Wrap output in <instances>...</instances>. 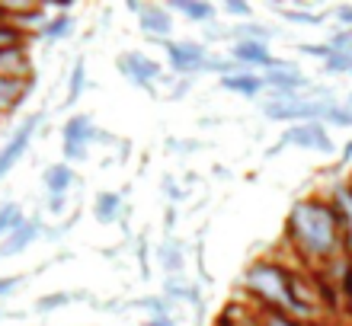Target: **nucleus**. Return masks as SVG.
I'll use <instances>...</instances> for the list:
<instances>
[{
    "label": "nucleus",
    "instance_id": "72a5a7b5",
    "mask_svg": "<svg viewBox=\"0 0 352 326\" xmlns=\"http://www.w3.org/2000/svg\"><path fill=\"white\" fill-rule=\"evenodd\" d=\"M333 19L340 23V29H352V7H349V3L333 7Z\"/></svg>",
    "mask_w": 352,
    "mask_h": 326
},
{
    "label": "nucleus",
    "instance_id": "4c0bfd02",
    "mask_svg": "<svg viewBox=\"0 0 352 326\" xmlns=\"http://www.w3.org/2000/svg\"><path fill=\"white\" fill-rule=\"evenodd\" d=\"M144 326H176V320L173 317H151Z\"/></svg>",
    "mask_w": 352,
    "mask_h": 326
},
{
    "label": "nucleus",
    "instance_id": "f3484780",
    "mask_svg": "<svg viewBox=\"0 0 352 326\" xmlns=\"http://www.w3.org/2000/svg\"><path fill=\"white\" fill-rule=\"evenodd\" d=\"M157 262H160V269L167 272V279H176V275H183V269H186L183 243H179V240H164V243L157 246Z\"/></svg>",
    "mask_w": 352,
    "mask_h": 326
},
{
    "label": "nucleus",
    "instance_id": "0eeeda50",
    "mask_svg": "<svg viewBox=\"0 0 352 326\" xmlns=\"http://www.w3.org/2000/svg\"><path fill=\"white\" fill-rule=\"evenodd\" d=\"M282 144H295V148L305 150H320V154H333L336 144L333 138L327 135V128L320 121H305V125H292L282 135Z\"/></svg>",
    "mask_w": 352,
    "mask_h": 326
},
{
    "label": "nucleus",
    "instance_id": "20e7f679",
    "mask_svg": "<svg viewBox=\"0 0 352 326\" xmlns=\"http://www.w3.org/2000/svg\"><path fill=\"white\" fill-rule=\"evenodd\" d=\"M263 84L276 96H305L307 90H311V80L298 71L295 61H285V58H276V61H272V67L263 74Z\"/></svg>",
    "mask_w": 352,
    "mask_h": 326
},
{
    "label": "nucleus",
    "instance_id": "393cba45",
    "mask_svg": "<svg viewBox=\"0 0 352 326\" xmlns=\"http://www.w3.org/2000/svg\"><path fill=\"white\" fill-rule=\"evenodd\" d=\"M282 19H288V23H298V26H320L324 23V16L320 13H311V10H298V7H278L276 10Z\"/></svg>",
    "mask_w": 352,
    "mask_h": 326
},
{
    "label": "nucleus",
    "instance_id": "7c9ffc66",
    "mask_svg": "<svg viewBox=\"0 0 352 326\" xmlns=\"http://www.w3.org/2000/svg\"><path fill=\"white\" fill-rule=\"evenodd\" d=\"M327 45L333 48V51H343V55H352V29H336L330 42Z\"/></svg>",
    "mask_w": 352,
    "mask_h": 326
},
{
    "label": "nucleus",
    "instance_id": "6e6552de",
    "mask_svg": "<svg viewBox=\"0 0 352 326\" xmlns=\"http://www.w3.org/2000/svg\"><path fill=\"white\" fill-rule=\"evenodd\" d=\"M327 202L333 205L336 221H340V231H343V250L352 253V186H349V179L333 183Z\"/></svg>",
    "mask_w": 352,
    "mask_h": 326
},
{
    "label": "nucleus",
    "instance_id": "c85d7f7f",
    "mask_svg": "<svg viewBox=\"0 0 352 326\" xmlns=\"http://www.w3.org/2000/svg\"><path fill=\"white\" fill-rule=\"evenodd\" d=\"M214 326H260V317L256 314H241V310L231 307L214 320Z\"/></svg>",
    "mask_w": 352,
    "mask_h": 326
},
{
    "label": "nucleus",
    "instance_id": "c03bdc74",
    "mask_svg": "<svg viewBox=\"0 0 352 326\" xmlns=\"http://www.w3.org/2000/svg\"><path fill=\"white\" fill-rule=\"evenodd\" d=\"M349 77H352V71H349Z\"/></svg>",
    "mask_w": 352,
    "mask_h": 326
},
{
    "label": "nucleus",
    "instance_id": "412c9836",
    "mask_svg": "<svg viewBox=\"0 0 352 326\" xmlns=\"http://www.w3.org/2000/svg\"><path fill=\"white\" fill-rule=\"evenodd\" d=\"M129 310H148L151 317H170L173 301H167L164 294H144V298L129 301Z\"/></svg>",
    "mask_w": 352,
    "mask_h": 326
},
{
    "label": "nucleus",
    "instance_id": "f8f14e48",
    "mask_svg": "<svg viewBox=\"0 0 352 326\" xmlns=\"http://www.w3.org/2000/svg\"><path fill=\"white\" fill-rule=\"evenodd\" d=\"M61 135H65V144H77V148H90V141H100L102 131L93 125L90 115H84V112H77V115H71V119L65 121V128H61Z\"/></svg>",
    "mask_w": 352,
    "mask_h": 326
},
{
    "label": "nucleus",
    "instance_id": "ea45409f",
    "mask_svg": "<svg viewBox=\"0 0 352 326\" xmlns=\"http://www.w3.org/2000/svg\"><path fill=\"white\" fill-rule=\"evenodd\" d=\"M352 160V141H346V148H343V163H349Z\"/></svg>",
    "mask_w": 352,
    "mask_h": 326
},
{
    "label": "nucleus",
    "instance_id": "7ed1b4c3",
    "mask_svg": "<svg viewBox=\"0 0 352 326\" xmlns=\"http://www.w3.org/2000/svg\"><path fill=\"white\" fill-rule=\"evenodd\" d=\"M164 45V55H167L170 67H173L176 74H202L205 71V61H208V45L205 42H189V38H167V42H160Z\"/></svg>",
    "mask_w": 352,
    "mask_h": 326
},
{
    "label": "nucleus",
    "instance_id": "79ce46f5",
    "mask_svg": "<svg viewBox=\"0 0 352 326\" xmlns=\"http://www.w3.org/2000/svg\"><path fill=\"white\" fill-rule=\"evenodd\" d=\"M349 106H352V93H349Z\"/></svg>",
    "mask_w": 352,
    "mask_h": 326
},
{
    "label": "nucleus",
    "instance_id": "9b49d317",
    "mask_svg": "<svg viewBox=\"0 0 352 326\" xmlns=\"http://www.w3.org/2000/svg\"><path fill=\"white\" fill-rule=\"evenodd\" d=\"M38 233H42V224H38L36 218H26L19 227H13V231L0 240V259H10V256H19L23 250H29V246L38 240Z\"/></svg>",
    "mask_w": 352,
    "mask_h": 326
},
{
    "label": "nucleus",
    "instance_id": "4be33fe9",
    "mask_svg": "<svg viewBox=\"0 0 352 326\" xmlns=\"http://www.w3.org/2000/svg\"><path fill=\"white\" fill-rule=\"evenodd\" d=\"M71 32H74V16H71V13H58V16H52L45 26H42L38 36L45 38V42H58V38H67Z\"/></svg>",
    "mask_w": 352,
    "mask_h": 326
},
{
    "label": "nucleus",
    "instance_id": "e433bc0d",
    "mask_svg": "<svg viewBox=\"0 0 352 326\" xmlns=\"http://www.w3.org/2000/svg\"><path fill=\"white\" fill-rule=\"evenodd\" d=\"M65 198L67 196H52L48 198V211H52V215H61V211H65Z\"/></svg>",
    "mask_w": 352,
    "mask_h": 326
},
{
    "label": "nucleus",
    "instance_id": "58836bf2",
    "mask_svg": "<svg viewBox=\"0 0 352 326\" xmlns=\"http://www.w3.org/2000/svg\"><path fill=\"white\" fill-rule=\"evenodd\" d=\"M160 189H164L167 196H173V198H179V196H183V192H179V189H176L173 183H170V179H164V183H160Z\"/></svg>",
    "mask_w": 352,
    "mask_h": 326
},
{
    "label": "nucleus",
    "instance_id": "bb28decb",
    "mask_svg": "<svg viewBox=\"0 0 352 326\" xmlns=\"http://www.w3.org/2000/svg\"><path fill=\"white\" fill-rule=\"evenodd\" d=\"M23 221H26V218H23L16 202H3V205H0V240H3L13 227H19Z\"/></svg>",
    "mask_w": 352,
    "mask_h": 326
},
{
    "label": "nucleus",
    "instance_id": "b1692460",
    "mask_svg": "<svg viewBox=\"0 0 352 326\" xmlns=\"http://www.w3.org/2000/svg\"><path fill=\"white\" fill-rule=\"evenodd\" d=\"M324 125H333V128H352V106L349 103H330L324 115Z\"/></svg>",
    "mask_w": 352,
    "mask_h": 326
},
{
    "label": "nucleus",
    "instance_id": "dca6fc26",
    "mask_svg": "<svg viewBox=\"0 0 352 326\" xmlns=\"http://www.w3.org/2000/svg\"><path fill=\"white\" fill-rule=\"evenodd\" d=\"M122 211H125L122 192H100L96 202H93V215H96L100 224H116L122 218Z\"/></svg>",
    "mask_w": 352,
    "mask_h": 326
},
{
    "label": "nucleus",
    "instance_id": "c9c22d12",
    "mask_svg": "<svg viewBox=\"0 0 352 326\" xmlns=\"http://www.w3.org/2000/svg\"><path fill=\"white\" fill-rule=\"evenodd\" d=\"M19 281H23V275H7V279H0V298L13 294V291L19 288Z\"/></svg>",
    "mask_w": 352,
    "mask_h": 326
},
{
    "label": "nucleus",
    "instance_id": "9d476101",
    "mask_svg": "<svg viewBox=\"0 0 352 326\" xmlns=\"http://www.w3.org/2000/svg\"><path fill=\"white\" fill-rule=\"evenodd\" d=\"M228 55H231L243 71H253V74H256V71H269L272 61H276V55H272L269 45H263V42H234Z\"/></svg>",
    "mask_w": 352,
    "mask_h": 326
},
{
    "label": "nucleus",
    "instance_id": "39448f33",
    "mask_svg": "<svg viewBox=\"0 0 352 326\" xmlns=\"http://www.w3.org/2000/svg\"><path fill=\"white\" fill-rule=\"evenodd\" d=\"M116 65H119V71L125 74V80H129L131 86L148 90V93H154V84L167 80V77H164V67H160L154 58L144 55V51H125Z\"/></svg>",
    "mask_w": 352,
    "mask_h": 326
},
{
    "label": "nucleus",
    "instance_id": "4468645a",
    "mask_svg": "<svg viewBox=\"0 0 352 326\" xmlns=\"http://www.w3.org/2000/svg\"><path fill=\"white\" fill-rule=\"evenodd\" d=\"M218 84H221V90H228V93L247 96V100H253V96H260L263 90H266L263 74H253V71H241V74L224 77V80H218Z\"/></svg>",
    "mask_w": 352,
    "mask_h": 326
},
{
    "label": "nucleus",
    "instance_id": "2eb2a0df",
    "mask_svg": "<svg viewBox=\"0 0 352 326\" xmlns=\"http://www.w3.org/2000/svg\"><path fill=\"white\" fill-rule=\"evenodd\" d=\"M29 90H32V80H16V77L0 74V115H7V112L16 109V106L26 100Z\"/></svg>",
    "mask_w": 352,
    "mask_h": 326
},
{
    "label": "nucleus",
    "instance_id": "f257e3e1",
    "mask_svg": "<svg viewBox=\"0 0 352 326\" xmlns=\"http://www.w3.org/2000/svg\"><path fill=\"white\" fill-rule=\"evenodd\" d=\"M285 237L307 262L327 266L343 253V231L327 198H301L285 218Z\"/></svg>",
    "mask_w": 352,
    "mask_h": 326
},
{
    "label": "nucleus",
    "instance_id": "f03ea898",
    "mask_svg": "<svg viewBox=\"0 0 352 326\" xmlns=\"http://www.w3.org/2000/svg\"><path fill=\"white\" fill-rule=\"evenodd\" d=\"M243 288L263 304V310H282L305 323L317 320V304L301 294V279L278 259H256L243 272Z\"/></svg>",
    "mask_w": 352,
    "mask_h": 326
},
{
    "label": "nucleus",
    "instance_id": "a19ab883",
    "mask_svg": "<svg viewBox=\"0 0 352 326\" xmlns=\"http://www.w3.org/2000/svg\"><path fill=\"white\" fill-rule=\"evenodd\" d=\"M0 23H10V16H7V7H0Z\"/></svg>",
    "mask_w": 352,
    "mask_h": 326
},
{
    "label": "nucleus",
    "instance_id": "ddd939ff",
    "mask_svg": "<svg viewBox=\"0 0 352 326\" xmlns=\"http://www.w3.org/2000/svg\"><path fill=\"white\" fill-rule=\"evenodd\" d=\"M74 170H71V163H52V167H45V173H42V186L48 189V196H67L71 192V186H74Z\"/></svg>",
    "mask_w": 352,
    "mask_h": 326
},
{
    "label": "nucleus",
    "instance_id": "473e14b6",
    "mask_svg": "<svg viewBox=\"0 0 352 326\" xmlns=\"http://www.w3.org/2000/svg\"><path fill=\"white\" fill-rule=\"evenodd\" d=\"M298 51H305L307 58H317V61H327V58L333 55V48L327 45V42L324 45H298Z\"/></svg>",
    "mask_w": 352,
    "mask_h": 326
},
{
    "label": "nucleus",
    "instance_id": "1a4fd4ad",
    "mask_svg": "<svg viewBox=\"0 0 352 326\" xmlns=\"http://www.w3.org/2000/svg\"><path fill=\"white\" fill-rule=\"evenodd\" d=\"M138 26H141V32H144L151 42H167L170 32H173V16H170L167 7H157V3H141Z\"/></svg>",
    "mask_w": 352,
    "mask_h": 326
},
{
    "label": "nucleus",
    "instance_id": "c756f323",
    "mask_svg": "<svg viewBox=\"0 0 352 326\" xmlns=\"http://www.w3.org/2000/svg\"><path fill=\"white\" fill-rule=\"evenodd\" d=\"M327 74H349L352 71V55H343V51H333V55L324 61Z\"/></svg>",
    "mask_w": 352,
    "mask_h": 326
},
{
    "label": "nucleus",
    "instance_id": "5701e85b",
    "mask_svg": "<svg viewBox=\"0 0 352 326\" xmlns=\"http://www.w3.org/2000/svg\"><path fill=\"white\" fill-rule=\"evenodd\" d=\"M87 90V65L84 58H77L74 67H71V77H67V106H74Z\"/></svg>",
    "mask_w": 352,
    "mask_h": 326
},
{
    "label": "nucleus",
    "instance_id": "cd10ccee",
    "mask_svg": "<svg viewBox=\"0 0 352 326\" xmlns=\"http://www.w3.org/2000/svg\"><path fill=\"white\" fill-rule=\"evenodd\" d=\"M256 317H260V326H314V323H305V320H298V317H288L282 310H260Z\"/></svg>",
    "mask_w": 352,
    "mask_h": 326
},
{
    "label": "nucleus",
    "instance_id": "423d86ee",
    "mask_svg": "<svg viewBox=\"0 0 352 326\" xmlns=\"http://www.w3.org/2000/svg\"><path fill=\"white\" fill-rule=\"evenodd\" d=\"M42 121H45V112H32V115H29V119L16 128V135H13V138H10L7 144L0 148V179L7 176L10 170H13L19 160H23V154L29 150V144H32V135H36V128L42 125Z\"/></svg>",
    "mask_w": 352,
    "mask_h": 326
},
{
    "label": "nucleus",
    "instance_id": "f704fd0d",
    "mask_svg": "<svg viewBox=\"0 0 352 326\" xmlns=\"http://www.w3.org/2000/svg\"><path fill=\"white\" fill-rule=\"evenodd\" d=\"M74 221H77V215L71 218V221H65V224H58V227H52V231H48V233H42V237H45V240H52V243H55V240H61V237H65V233L71 231V227H74Z\"/></svg>",
    "mask_w": 352,
    "mask_h": 326
},
{
    "label": "nucleus",
    "instance_id": "a211bd4d",
    "mask_svg": "<svg viewBox=\"0 0 352 326\" xmlns=\"http://www.w3.org/2000/svg\"><path fill=\"white\" fill-rule=\"evenodd\" d=\"M164 298L173 301V304H179V301L202 304V291H199V285H189V281H183V275H176V279H167V285H164Z\"/></svg>",
    "mask_w": 352,
    "mask_h": 326
},
{
    "label": "nucleus",
    "instance_id": "37998d69",
    "mask_svg": "<svg viewBox=\"0 0 352 326\" xmlns=\"http://www.w3.org/2000/svg\"><path fill=\"white\" fill-rule=\"evenodd\" d=\"M349 186H352V179H349Z\"/></svg>",
    "mask_w": 352,
    "mask_h": 326
},
{
    "label": "nucleus",
    "instance_id": "a878e982",
    "mask_svg": "<svg viewBox=\"0 0 352 326\" xmlns=\"http://www.w3.org/2000/svg\"><path fill=\"white\" fill-rule=\"evenodd\" d=\"M67 304H74V291H52V294H42L36 301V310L38 314H52V310L67 307Z\"/></svg>",
    "mask_w": 352,
    "mask_h": 326
},
{
    "label": "nucleus",
    "instance_id": "6ab92c4d",
    "mask_svg": "<svg viewBox=\"0 0 352 326\" xmlns=\"http://www.w3.org/2000/svg\"><path fill=\"white\" fill-rule=\"evenodd\" d=\"M170 10L183 13V16L192 19V23H202V26L214 19V7L205 3V0H170Z\"/></svg>",
    "mask_w": 352,
    "mask_h": 326
},
{
    "label": "nucleus",
    "instance_id": "2f4dec72",
    "mask_svg": "<svg viewBox=\"0 0 352 326\" xmlns=\"http://www.w3.org/2000/svg\"><path fill=\"white\" fill-rule=\"evenodd\" d=\"M224 13H231V16L243 19V23H250L253 7H250V3H243V0H224Z\"/></svg>",
    "mask_w": 352,
    "mask_h": 326
},
{
    "label": "nucleus",
    "instance_id": "aec40b11",
    "mask_svg": "<svg viewBox=\"0 0 352 326\" xmlns=\"http://www.w3.org/2000/svg\"><path fill=\"white\" fill-rule=\"evenodd\" d=\"M278 32L272 26H263V23H243V26H234L231 29V38L234 42H263V45H266L269 38H276Z\"/></svg>",
    "mask_w": 352,
    "mask_h": 326
}]
</instances>
